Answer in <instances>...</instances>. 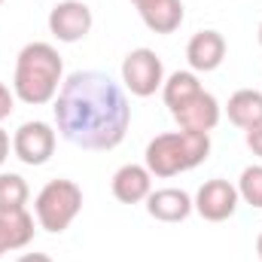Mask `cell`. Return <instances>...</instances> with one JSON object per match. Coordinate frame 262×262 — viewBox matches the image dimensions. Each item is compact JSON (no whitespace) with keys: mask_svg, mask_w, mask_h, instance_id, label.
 Wrapping results in <instances>:
<instances>
[{"mask_svg":"<svg viewBox=\"0 0 262 262\" xmlns=\"http://www.w3.org/2000/svg\"><path fill=\"white\" fill-rule=\"evenodd\" d=\"M226 113H229V122L238 125V128H253L262 122V92L256 89H238L229 104H226Z\"/></svg>","mask_w":262,"mask_h":262,"instance_id":"15","label":"cell"},{"mask_svg":"<svg viewBox=\"0 0 262 262\" xmlns=\"http://www.w3.org/2000/svg\"><path fill=\"white\" fill-rule=\"evenodd\" d=\"M6 156H9V134L0 128V165L6 162Z\"/></svg>","mask_w":262,"mask_h":262,"instance_id":"21","label":"cell"},{"mask_svg":"<svg viewBox=\"0 0 262 262\" xmlns=\"http://www.w3.org/2000/svg\"><path fill=\"white\" fill-rule=\"evenodd\" d=\"M92 9L82 0H61L49 12V34L58 43H79L92 31Z\"/></svg>","mask_w":262,"mask_h":262,"instance_id":"8","label":"cell"},{"mask_svg":"<svg viewBox=\"0 0 262 262\" xmlns=\"http://www.w3.org/2000/svg\"><path fill=\"white\" fill-rule=\"evenodd\" d=\"M220 113H223V107H220V101L210 95V92H198L192 95L186 104H180L171 116L177 119V125L183 131H204V134H210V131L220 125Z\"/></svg>","mask_w":262,"mask_h":262,"instance_id":"9","label":"cell"},{"mask_svg":"<svg viewBox=\"0 0 262 262\" xmlns=\"http://www.w3.org/2000/svg\"><path fill=\"white\" fill-rule=\"evenodd\" d=\"M226 58V37L220 31H198L186 43V61L195 73H210Z\"/></svg>","mask_w":262,"mask_h":262,"instance_id":"10","label":"cell"},{"mask_svg":"<svg viewBox=\"0 0 262 262\" xmlns=\"http://www.w3.org/2000/svg\"><path fill=\"white\" fill-rule=\"evenodd\" d=\"M12 104H15V92H9L3 82H0V119H6L12 113Z\"/></svg>","mask_w":262,"mask_h":262,"instance_id":"19","label":"cell"},{"mask_svg":"<svg viewBox=\"0 0 262 262\" xmlns=\"http://www.w3.org/2000/svg\"><path fill=\"white\" fill-rule=\"evenodd\" d=\"M122 82H125V89L134 98L156 95L162 89V82H165V64H162V58L152 49H146V46L131 49L128 55H125V61H122Z\"/></svg>","mask_w":262,"mask_h":262,"instance_id":"5","label":"cell"},{"mask_svg":"<svg viewBox=\"0 0 262 262\" xmlns=\"http://www.w3.org/2000/svg\"><path fill=\"white\" fill-rule=\"evenodd\" d=\"M198 92H201V82H198L195 70H177V73H171L162 82V98H165V104H168L171 113L180 104H186L192 95H198Z\"/></svg>","mask_w":262,"mask_h":262,"instance_id":"16","label":"cell"},{"mask_svg":"<svg viewBox=\"0 0 262 262\" xmlns=\"http://www.w3.org/2000/svg\"><path fill=\"white\" fill-rule=\"evenodd\" d=\"M152 34H174L183 25V0H131Z\"/></svg>","mask_w":262,"mask_h":262,"instance_id":"12","label":"cell"},{"mask_svg":"<svg viewBox=\"0 0 262 262\" xmlns=\"http://www.w3.org/2000/svg\"><path fill=\"white\" fill-rule=\"evenodd\" d=\"M64 82V61L52 43H28L15 58L12 92L21 104L43 107L55 101Z\"/></svg>","mask_w":262,"mask_h":262,"instance_id":"2","label":"cell"},{"mask_svg":"<svg viewBox=\"0 0 262 262\" xmlns=\"http://www.w3.org/2000/svg\"><path fill=\"white\" fill-rule=\"evenodd\" d=\"M210 156V134L204 131H165L146 143V171L152 177H177L198 168Z\"/></svg>","mask_w":262,"mask_h":262,"instance_id":"3","label":"cell"},{"mask_svg":"<svg viewBox=\"0 0 262 262\" xmlns=\"http://www.w3.org/2000/svg\"><path fill=\"white\" fill-rule=\"evenodd\" d=\"M28 195L31 189L21 174H0V210H25Z\"/></svg>","mask_w":262,"mask_h":262,"instance_id":"17","label":"cell"},{"mask_svg":"<svg viewBox=\"0 0 262 262\" xmlns=\"http://www.w3.org/2000/svg\"><path fill=\"white\" fill-rule=\"evenodd\" d=\"M247 146L253 149V156H259L262 159V122L259 125H253V128H247Z\"/></svg>","mask_w":262,"mask_h":262,"instance_id":"20","label":"cell"},{"mask_svg":"<svg viewBox=\"0 0 262 262\" xmlns=\"http://www.w3.org/2000/svg\"><path fill=\"white\" fill-rule=\"evenodd\" d=\"M82 210V189L73 180H49L34 198V216L40 229L61 235Z\"/></svg>","mask_w":262,"mask_h":262,"instance_id":"4","label":"cell"},{"mask_svg":"<svg viewBox=\"0 0 262 262\" xmlns=\"http://www.w3.org/2000/svg\"><path fill=\"white\" fill-rule=\"evenodd\" d=\"M192 210H195V204H192L189 192L174 189V186L152 189L149 198H146V213L152 220H159V223H183Z\"/></svg>","mask_w":262,"mask_h":262,"instance_id":"11","label":"cell"},{"mask_svg":"<svg viewBox=\"0 0 262 262\" xmlns=\"http://www.w3.org/2000/svg\"><path fill=\"white\" fill-rule=\"evenodd\" d=\"M256 253H259V259H262V235L256 238Z\"/></svg>","mask_w":262,"mask_h":262,"instance_id":"23","label":"cell"},{"mask_svg":"<svg viewBox=\"0 0 262 262\" xmlns=\"http://www.w3.org/2000/svg\"><path fill=\"white\" fill-rule=\"evenodd\" d=\"M259 46H262V25H259Z\"/></svg>","mask_w":262,"mask_h":262,"instance_id":"24","label":"cell"},{"mask_svg":"<svg viewBox=\"0 0 262 262\" xmlns=\"http://www.w3.org/2000/svg\"><path fill=\"white\" fill-rule=\"evenodd\" d=\"M34 241V216L28 210H0V256Z\"/></svg>","mask_w":262,"mask_h":262,"instance_id":"14","label":"cell"},{"mask_svg":"<svg viewBox=\"0 0 262 262\" xmlns=\"http://www.w3.org/2000/svg\"><path fill=\"white\" fill-rule=\"evenodd\" d=\"M12 152L18 162L31 165V168H40L52 159L55 152V131L49 122H21L15 134H12Z\"/></svg>","mask_w":262,"mask_h":262,"instance_id":"6","label":"cell"},{"mask_svg":"<svg viewBox=\"0 0 262 262\" xmlns=\"http://www.w3.org/2000/svg\"><path fill=\"white\" fill-rule=\"evenodd\" d=\"M238 201H241L238 186L229 183V180H223V177L204 180L201 189L195 192V198H192L198 216L207 220V223H223V220H229V216L238 210Z\"/></svg>","mask_w":262,"mask_h":262,"instance_id":"7","label":"cell"},{"mask_svg":"<svg viewBox=\"0 0 262 262\" xmlns=\"http://www.w3.org/2000/svg\"><path fill=\"white\" fill-rule=\"evenodd\" d=\"M15 262H52L46 253H25V256H18Z\"/></svg>","mask_w":262,"mask_h":262,"instance_id":"22","label":"cell"},{"mask_svg":"<svg viewBox=\"0 0 262 262\" xmlns=\"http://www.w3.org/2000/svg\"><path fill=\"white\" fill-rule=\"evenodd\" d=\"M0 3H3V0H0Z\"/></svg>","mask_w":262,"mask_h":262,"instance_id":"25","label":"cell"},{"mask_svg":"<svg viewBox=\"0 0 262 262\" xmlns=\"http://www.w3.org/2000/svg\"><path fill=\"white\" fill-rule=\"evenodd\" d=\"M238 195L244 198L250 207L262 210V165H250L238 177Z\"/></svg>","mask_w":262,"mask_h":262,"instance_id":"18","label":"cell"},{"mask_svg":"<svg viewBox=\"0 0 262 262\" xmlns=\"http://www.w3.org/2000/svg\"><path fill=\"white\" fill-rule=\"evenodd\" d=\"M52 110H55V125L67 143L92 152L119 146L131 125L125 89L101 70L70 73L55 95Z\"/></svg>","mask_w":262,"mask_h":262,"instance_id":"1","label":"cell"},{"mask_svg":"<svg viewBox=\"0 0 262 262\" xmlns=\"http://www.w3.org/2000/svg\"><path fill=\"white\" fill-rule=\"evenodd\" d=\"M113 195L122 204H137V201H146L152 192V174L146 171V165H122L116 174H113Z\"/></svg>","mask_w":262,"mask_h":262,"instance_id":"13","label":"cell"}]
</instances>
